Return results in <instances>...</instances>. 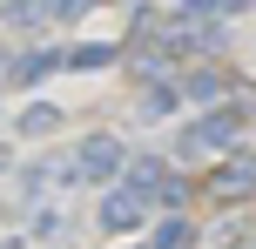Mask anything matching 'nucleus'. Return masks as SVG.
Returning a JSON list of instances; mask_svg holds the SVG:
<instances>
[{"mask_svg": "<svg viewBox=\"0 0 256 249\" xmlns=\"http://www.w3.org/2000/svg\"><path fill=\"white\" fill-rule=\"evenodd\" d=\"M236 135H243V108H216V115H202V121L182 128V155H216Z\"/></svg>", "mask_w": 256, "mask_h": 249, "instance_id": "1", "label": "nucleus"}, {"mask_svg": "<svg viewBox=\"0 0 256 249\" xmlns=\"http://www.w3.org/2000/svg\"><path fill=\"white\" fill-rule=\"evenodd\" d=\"M115 169H122V142L115 135H88L74 148V175L81 182H115Z\"/></svg>", "mask_w": 256, "mask_h": 249, "instance_id": "2", "label": "nucleus"}, {"mask_svg": "<svg viewBox=\"0 0 256 249\" xmlns=\"http://www.w3.org/2000/svg\"><path fill=\"white\" fill-rule=\"evenodd\" d=\"M202 196H216V202H243V196H256V162H250V155H230L222 169H209Z\"/></svg>", "mask_w": 256, "mask_h": 249, "instance_id": "3", "label": "nucleus"}, {"mask_svg": "<svg viewBox=\"0 0 256 249\" xmlns=\"http://www.w3.org/2000/svg\"><path fill=\"white\" fill-rule=\"evenodd\" d=\"M142 209H148V202H142L135 189H115V196L102 202V229H108V236H128V229L142 223Z\"/></svg>", "mask_w": 256, "mask_h": 249, "instance_id": "4", "label": "nucleus"}, {"mask_svg": "<svg viewBox=\"0 0 256 249\" xmlns=\"http://www.w3.org/2000/svg\"><path fill=\"white\" fill-rule=\"evenodd\" d=\"M189 243H196L189 216H168V223H162V229H155V236H148V249H189Z\"/></svg>", "mask_w": 256, "mask_h": 249, "instance_id": "5", "label": "nucleus"}, {"mask_svg": "<svg viewBox=\"0 0 256 249\" xmlns=\"http://www.w3.org/2000/svg\"><path fill=\"white\" fill-rule=\"evenodd\" d=\"M54 67H68V54H54V47H48V54H27L14 74H20V81H40V74H54Z\"/></svg>", "mask_w": 256, "mask_h": 249, "instance_id": "6", "label": "nucleus"}, {"mask_svg": "<svg viewBox=\"0 0 256 249\" xmlns=\"http://www.w3.org/2000/svg\"><path fill=\"white\" fill-rule=\"evenodd\" d=\"M54 121H61V108H48V101H40V108H27V115H20V128H27V135H48Z\"/></svg>", "mask_w": 256, "mask_h": 249, "instance_id": "7", "label": "nucleus"}, {"mask_svg": "<svg viewBox=\"0 0 256 249\" xmlns=\"http://www.w3.org/2000/svg\"><path fill=\"white\" fill-rule=\"evenodd\" d=\"M115 61V47H68V67H102Z\"/></svg>", "mask_w": 256, "mask_h": 249, "instance_id": "8", "label": "nucleus"}, {"mask_svg": "<svg viewBox=\"0 0 256 249\" xmlns=\"http://www.w3.org/2000/svg\"><path fill=\"white\" fill-rule=\"evenodd\" d=\"M236 243H243V223H222V229L202 236V249H236Z\"/></svg>", "mask_w": 256, "mask_h": 249, "instance_id": "9", "label": "nucleus"}, {"mask_svg": "<svg viewBox=\"0 0 256 249\" xmlns=\"http://www.w3.org/2000/svg\"><path fill=\"white\" fill-rule=\"evenodd\" d=\"M0 249H20V243H0Z\"/></svg>", "mask_w": 256, "mask_h": 249, "instance_id": "10", "label": "nucleus"}]
</instances>
